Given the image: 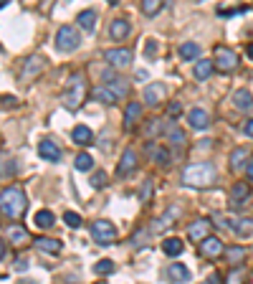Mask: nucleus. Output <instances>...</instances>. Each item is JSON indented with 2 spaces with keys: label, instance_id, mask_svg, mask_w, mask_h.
I'll return each instance as SVG.
<instances>
[{
  "label": "nucleus",
  "instance_id": "f257e3e1",
  "mask_svg": "<svg viewBox=\"0 0 253 284\" xmlns=\"http://www.w3.org/2000/svg\"><path fill=\"white\" fill-rule=\"evenodd\" d=\"M28 208L26 193L20 188H6L0 190V213H6L8 218H20Z\"/></svg>",
  "mask_w": 253,
  "mask_h": 284
},
{
  "label": "nucleus",
  "instance_id": "f03ea898",
  "mask_svg": "<svg viewBox=\"0 0 253 284\" xmlns=\"http://www.w3.org/2000/svg\"><path fill=\"white\" fill-rule=\"evenodd\" d=\"M216 180V168L210 162H195V165L182 170V183L190 188H208Z\"/></svg>",
  "mask_w": 253,
  "mask_h": 284
},
{
  "label": "nucleus",
  "instance_id": "7ed1b4c3",
  "mask_svg": "<svg viewBox=\"0 0 253 284\" xmlns=\"http://www.w3.org/2000/svg\"><path fill=\"white\" fill-rule=\"evenodd\" d=\"M84 94H86V84H84V76L81 74H71L68 76V84L61 94V102L68 112H76L84 102Z\"/></svg>",
  "mask_w": 253,
  "mask_h": 284
},
{
  "label": "nucleus",
  "instance_id": "20e7f679",
  "mask_svg": "<svg viewBox=\"0 0 253 284\" xmlns=\"http://www.w3.org/2000/svg\"><path fill=\"white\" fill-rule=\"evenodd\" d=\"M81 46V36H78V31L74 28V26H61L58 31H56V49L61 51V54H71V51H76Z\"/></svg>",
  "mask_w": 253,
  "mask_h": 284
},
{
  "label": "nucleus",
  "instance_id": "39448f33",
  "mask_svg": "<svg viewBox=\"0 0 253 284\" xmlns=\"http://www.w3.org/2000/svg\"><path fill=\"white\" fill-rule=\"evenodd\" d=\"M89 231H92V238L96 243H102V246H109V243L116 241V228L112 221H94Z\"/></svg>",
  "mask_w": 253,
  "mask_h": 284
},
{
  "label": "nucleus",
  "instance_id": "423d86ee",
  "mask_svg": "<svg viewBox=\"0 0 253 284\" xmlns=\"http://www.w3.org/2000/svg\"><path fill=\"white\" fill-rule=\"evenodd\" d=\"M104 59L109 61L112 69H126L132 64V51H126V49H109V51H104Z\"/></svg>",
  "mask_w": 253,
  "mask_h": 284
},
{
  "label": "nucleus",
  "instance_id": "0eeeda50",
  "mask_svg": "<svg viewBox=\"0 0 253 284\" xmlns=\"http://www.w3.org/2000/svg\"><path fill=\"white\" fill-rule=\"evenodd\" d=\"M44 69H46V59H44V56H38V54H33V56L26 59V64H23V69H20V79L28 81V79L38 76Z\"/></svg>",
  "mask_w": 253,
  "mask_h": 284
},
{
  "label": "nucleus",
  "instance_id": "6e6552de",
  "mask_svg": "<svg viewBox=\"0 0 253 284\" xmlns=\"http://www.w3.org/2000/svg\"><path fill=\"white\" fill-rule=\"evenodd\" d=\"M213 64H216L220 71H226V74H228V71H233V69L238 66V56H236L230 49L218 46V49H216V61H213Z\"/></svg>",
  "mask_w": 253,
  "mask_h": 284
},
{
  "label": "nucleus",
  "instance_id": "1a4fd4ad",
  "mask_svg": "<svg viewBox=\"0 0 253 284\" xmlns=\"http://www.w3.org/2000/svg\"><path fill=\"white\" fill-rule=\"evenodd\" d=\"M210 228H213V223H210L208 218H198V221H192L190 226H188V236H190V241H202L205 236H210Z\"/></svg>",
  "mask_w": 253,
  "mask_h": 284
},
{
  "label": "nucleus",
  "instance_id": "9d476101",
  "mask_svg": "<svg viewBox=\"0 0 253 284\" xmlns=\"http://www.w3.org/2000/svg\"><path fill=\"white\" fill-rule=\"evenodd\" d=\"M137 168V152L130 147V150H124V155H122V162L116 165V175L119 178H126L132 170Z\"/></svg>",
  "mask_w": 253,
  "mask_h": 284
},
{
  "label": "nucleus",
  "instance_id": "9b49d317",
  "mask_svg": "<svg viewBox=\"0 0 253 284\" xmlns=\"http://www.w3.org/2000/svg\"><path fill=\"white\" fill-rule=\"evenodd\" d=\"M200 251H202V256H220V254L226 251V246H223L220 238H216V236H205V238L200 241Z\"/></svg>",
  "mask_w": 253,
  "mask_h": 284
},
{
  "label": "nucleus",
  "instance_id": "f8f14e48",
  "mask_svg": "<svg viewBox=\"0 0 253 284\" xmlns=\"http://www.w3.org/2000/svg\"><path fill=\"white\" fill-rule=\"evenodd\" d=\"M38 155L44 160H48V162H58L61 160V147L54 140H40L38 142Z\"/></svg>",
  "mask_w": 253,
  "mask_h": 284
},
{
  "label": "nucleus",
  "instance_id": "ddd939ff",
  "mask_svg": "<svg viewBox=\"0 0 253 284\" xmlns=\"http://www.w3.org/2000/svg\"><path fill=\"white\" fill-rule=\"evenodd\" d=\"M142 119V104L140 102H130L124 112V130H134V125Z\"/></svg>",
  "mask_w": 253,
  "mask_h": 284
},
{
  "label": "nucleus",
  "instance_id": "4468645a",
  "mask_svg": "<svg viewBox=\"0 0 253 284\" xmlns=\"http://www.w3.org/2000/svg\"><path fill=\"white\" fill-rule=\"evenodd\" d=\"M188 125L192 127V130H208V125H210V119H208V112L205 109H200V107H195V109H190V114H188Z\"/></svg>",
  "mask_w": 253,
  "mask_h": 284
},
{
  "label": "nucleus",
  "instance_id": "2eb2a0df",
  "mask_svg": "<svg viewBox=\"0 0 253 284\" xmlns=\"http://www.w3.org/2000/svg\"><path fill=\"white\" fill-rule=\"evenodd\" d=\"M248 195H250V185H248V183H243V180H240V183H236V185H233V190H230V206H233V208H240L243 203H246V198H248Z\"/></svg>",
  "mask_w": 253,
  "mask_h": 284
},
{
  "label": "nucleus",
  "instance_id": "dca6fc26",
  "mask_svg": "<svg viewBox=\"0 0 253 284\" xmlns=\"http://www.w3.org/2000/svg\"><path fill=\"white\" fill-rule=\"evenodd\" d=\"M164 137L170 140V145L175 147V150H180V147H185V132L175 125V122H167V130H164Z\"/></svg>",
  "mask_w": 253,
  "mask_h": 284
},
{
  "label": "nucleus",
  "instance_id": "f3484780",
  "mask_svg": "<svg viewBox=\"0 0 253 284\" xmlns=\"http://www.w3.org/2000/svg\"><path fill=\"white\" fill-rule=\"evenodd\" d=\"M130 31H132V26H130V21H126V18H116V21L109 26V36H112V41H122V38H126V36H130Z\"/></svg>",
  "mask_w": 253,
  "mask_h": 284
},
{
  "label": "nucleus",
  "instance_id": "a211bd4d",
  "mask_svg": "<svg viewBox=\"0 0 253 284\" xmlns=\"http://www.w3.org/2000/svg\"><path fill=\"white\" fill-rule=\"evenodd\" d=\"M71 140H74L76 145H81V147H86V145L94 142V132H92L86 125H76L74 132H71Z\"/></svg>",
  "mask_w": 253,
  "mask_h": 284
},
{
  "label": "nucleus",
  "instance_id": "6ab92c4d",
  "mask_svg": "<svg viewBox=\"0 0 253 284\" xmlns=\"http://www.w3.org/2000/svg\"><path fill=\"white\" fill-rule=\"evenodd\" d=\"M162 99H164V87L162 84H150L144 89V104L147 107H157Z\"/></svg>",
  "mask_w": 253,
  "mask_h": 284
},
{
  "label": "nucleus",
  "instance_id": "aec40b11",
  "mask_svg": "<svg viewBox=\"0 0 253 284\" xmlns=\"http://www.w3.org/2000/svg\"><path fill=\"white\" fill-rule=\"evenodd\" d=\"M104 84L114 92V97L116 99H122V97H126V92H130V81L126 79H122V76H112L109 81H104Z\"/></svg>",
  "mask_w": 253,
  "mask_h": 284
},
{
  "label": "nucleus",
  "instance_id": "412c9836",
  "mask_svg": "<svg viewBox=\"0 0 253 284\" xmlns=\"http://www.w3.org/2000/svg\"><path fill=\"white\" fill-rule=\"evenodd\" d=\"M36 249L46 251V254H61V241L48 238V236H40V238H36Z\"/></svg>",
  "mask_w": 253,
  "mask_h": 284
},
{
  "label": "nucleus",
  "instance_id": "4be33fe9",
  "mask_svg": "<svg viewBox=\"0 0 253 284\" xmlns=\"http://www.w3.org/2000/svg\"><path fill=\"white\" fill-rule=\"evenodd\" d=\"M147 152L152 155V160L157 162V165H162V168L170 165V152H167L164 147H157L154 142H147Z\"/></svg>",
  "mask_w": 253,
  "mask_h": 284
},
{
  "label": "nucleus",
  "instance_id": "5701e85b",
  "mask_svg": "<svg viewBox=\"0 0 253 284\" xmlns=\"http://www.w3.org/2000/svg\"><path fill=\"white\" fill-rule=\"evenodd\" d=\"M246 157H248V147H236V150L230 152V170H233V173H240L243 165H248Z\"/></svg>",
  "mask_w": 253,
  "mask_h": 284
},
{
  "label": "nucleus",
  "instance_id": "b1692460",
  "mask_svg": "<svg viewBox=\"0 0 253 284\" xmlns=\"http://www.w3.org/2000/svg\"><path fill=\"white\" fill-rule=\"evenodd\" d=\"M233 104H236L240 112H250V109H253V97H250V92H248V89H238V92L233 94Z\"/></svg>",
  "mask_w": 253,
  "mask_h": 284
},
{
  "label": "nucleus",
  "instance_id": "393cba45",
  "mask_svg": "<svg viewBox=\"0 0 253 284\" xmlns=\"http://www.w3.org/2000/svg\"><path fill=\"white\" fill-rule=\"evenodd\" d=\"M182 238H175V236H170V238H162V251L167 254V256H178V254H182Z\"/></svg>",
  "mask_w": 253,
  "mask_h": 284
},
{
  "label": "nucleus",
  "instance_id": "a878e982",
  "mask_svg": "<svg viewBox=\"0 0 253 284\" xmlns=\"http://www.w3.org/2000/svg\"><path fill=\"white\" fill-rule=\"evenodd\" d=\"M92 97L96 99V102H102V104H106V107H112V104H116V97H114V92L104 84V87H96L94 92H92Z\"/></svg>",
  "mask_w": 253,
  "mask_h": 284
},
{
  "label": "nucleus",
  "instance_id": "bb28decb",
  "mask_svg": "<svg viewBox=\"0 0 253 284\" xmlns=\"http://www.w3.org/2000/svg\"><path fill=\"white\" fill-rule=\"evenodd\" d=\"M167 276H170L172 281H190V271H188V266H182V264H170L167 266Z\"/></svg>",
  "mask_w": 253,
  "mask_h": 284
},
{
  "label": "nucleus",
  "instance_id": "cd10ccee",
  "mask_svg": "<svg viewBox=\"0 0 253 284\" xmlns=\"http://www.w3.org/2000/svg\"><path fill=\"white\" fill-rule=\"evenodd\" d=\"M213 66H216V64L210 61V59H200V61L195 64V71H192L195 79H200V81H202V79H210V74H213Z\"/></svg>",
  "mask_w": 253,
  "mask_h": 284
},
{
  "label": "nucleus",
  "instance_id": "c85d7f7f",
  "mask_svg": "<svg viewBox=\"0 0 253 284\" xmlns=\"http://www.w3.org/2000/svg\"><path fill=\"white\" fill-rule=\"evenodd\" d=\"M74 168H76L78 173H89V170L94 168V157L86 155V152H78L76 160H74Z\"/></svg>",
  "mask_w": 253,
  "mask_h": 284
},
{
  "label": "nucleus",
  "instance_id": "c756f323",
  "mask_svg": "<svg viewBox=\"0 0 253 284\" xmlns=\"http://www.w3.org/2000/svg\"><path fill=\"white\" fill-rule=\"evenodd\" d=\"M54 221H56V218H54L51 211H38V213L33 216V223H36L38 228H44V231H48V228L54 226Z\"/></svg>",
  "mask_w": 253,
  "mask_h": 284
},
{
  "label": "nucleus",
  "instance_id": "7c9ffc66",
  "mask_svg": "<svg viewBox=\"0 0 253 284\" xmlns=\"http://www.w3.org/2000/svg\"><path fill=\"white\" fill-rule=\"evenodd\" d=\"M76 21H78V26H81L84 31H94V26H96V13H94V11H81Z\"/></svg>",
  "mask_w": 253,
  "mask_h": 284
},
{
  "label": "nucleus",
  "instance_id": "2f4dec72",
  "mask_svg": "<svg viewBox=\"0 0 253 284\" xmlns=\"http://www.w3.org/2000/svg\"><path fill=\"white\" fill-rule=\"evenodd\" d=\"M198 56H200V46L192 44V41H190V44H182V46H180V59H182V61H192V59H198Z\"/></svg>",
  "mask_w": 253,
  "mask_h": 284
},
{
  "label": "nucleus",
  "instance_id": "473e14b6",
  "mask_svg": "<svg viewBox=\"0 0 253 284\" xmlns=\"http://www.w3.org/2000/svg\"><path fill=\"white\" fill-rule=\"evenodd\" d=\"M8 238H10L13 243H26V241H30V236H28V231H26L23 226H10V228H8Z\"/></svg>",
  "mask_w": 253,
  "mask_h": 284
},
{
  "label": "nucleus",
  "instance_id": "72a5a7b5",
  "mask_svg": "<svg viewBox=\"0 0 253 284\" xmlns=\"http://www.w3.org/2000/svg\"><path fill=\"white\" fill-rule=\"evenodd\" d=\"M223 254H226V261L236 266V264H240V261H243V256H246V249H243V246H230V249H226Z\"/></svg>",
  "mask_w": 253,
  "mask_h": 284
},
{
  "label": "nucleus",
  "instance_id": "f704fd0d",
  "mask_svg": "<svg viewBox=\"0 0 253 284\" xmlns=\"http://www.w3.org/2000/svg\"><path fill=\"white\" fill-rule=\"evenodd\" d=\"M233 231L238 236H250L253 233V218H238V221H233Z\"/></svg>",
  "mask_w": 253,
  "mask_h": 284
},
{
  "label": "nucleus",
  "instance_id": "c9c22d12",
  "mask_svg": "<svg viewBox=\"0 0 253 284\" xmlns=\"http://www.w3.org/2000/svg\"><path fill=\"white\" fill-rule=\"evenodd\" d=\"M160 8H162V0H142V13H144L147 18H152Z\"/></svg>",
  "mask_w": 253,
  "mask_h": 284
},
{
  "label": "nucleus",
  "instance_id": "e433bc0d",
  "mask_svg": "<svg viewBox=\"0 0 253 284\" xmlns=\"http://www.w3.org/2000/svg\"><path fill=\"white\" fill-rule=\"evenodd\" d=\"M94 271H96V274H102V276L112 274V271H114V264H112V259H102V261L94 266Z\"/></svg>",
  "mask_w": 253,
  "mask_h": 284
},
{
  "label": "nucleus",
  "instance_id": "4c0bfd02",
  "mask_svg": "<svg viewBox=\"0 0 253 284\" xmlns=\"http://www.w3.org/2000/svg\"><path fill=\"white\" fill-rule=\"evenodd\" d=\"M64 221H66L68 228H78V226H81V216L74 213V211H66V213H64Z\"/></svg>",
  "mask_w": 253,
  "mask_h": 284
},
{
  "label": "nucleus",
  "instance_id": "58836bf2",
  "mask_svg": "<svg viewBox=\"0 0 253 284\" xmlns=\"http://www.w3.org/2000/svg\"><path fill=\"white\" fill-rule=\"evenodd\" d=\"M170 216H172V213H170ZM170 216H162V218H154V221H152V231H154V233H160V231H164L167 226H170V223H172V221H170Z\"/></svg>",
  "mask_w": 253,
  "mask_h": 284
},
{
  "label": "nucleus",
  "instance_id": "ea45409f",
  "mask_svg": "<svg viewBox=\"0 0 253 284\" xmlns=\"http://www.w3.org/2000/svg\"><path fill=\"white\" fill-rule=\"evenodd\" d=\"M89 183H92V188H104V185L109 183V178H106V173L102 170V173H94Z\"/></svg>",
  "mask_w": 253,
  "mask_h": 284
},
{
  "label": "nucleus",
  "instance_id": "a19ab883",
  "mask_svg": "<svg viewBox=\"0 0 253 284\" xmlns=\"http://www.w3.org/2000/svg\"><path fill=\"white\" fill-rule=\"evenodd\" d=\"M20 102L16 99V97H10V94H3L0 97V109H16Z\"/></svg>",
  "mask_w": 253,
  "mask_h": 284
},
{
  "label": "nucleus",
  "instance_id": "79ce46f5",
  "mask_svg": "<svg viewBox=\"0 0 253 284\" xmlns=\"http://www.w3.org/2000/svg\"><path fill=\"white\" fill-rule=\"evenodd\" d=\"M16 170V162L10 160V157H3L0 160V175H10Z\"/></svg>",
  "mask_w": 253,
  "mask_h": 284
},
{
  "label": "nucleus",
  "instance_id": "37998d69",
  "mask_svg": "<svg viewBox=\"0 0 253 284\" xmlns=\"http://www.w3.org/2000/svg\"><path fill=\"white\" fill-rule=\"evenodd\" d=\"M248 8H228V11H223V8H218V13L223 16V18H228V16H240V13H246Z\"/></svg>",
  "mask_w": 253,
  "mask_h": 284
},
{
  "label": "nucleus",
  "instance_id": "c03bdc74",
  "mask_svg": "<svg viewBox=\"0 0 253 284\" xmlns=\"http://www.w3.org/2000/svg\"><path fill=\"white\" fill-rule=\"evenodd\" d=\"M243 274H246L243 269H233V271H230V274L226 276V281H230V284H233V281H238V279H243Z\"/></svg>",
  "mask_w": 253,
  "mask_h": 284
},
{
  "label": "nucleus",
  "instance_id": "a18cd8bd",
  "mask_svg": "<svg viewBox=\"0 0 253 284\" xmlns=\"http://www.w3.org/2000/svg\"><path fill=\"white\" fill-rule=\"evenodd\" d=\"M150 198H152V183L147 180L144 183V193H142V203H150Z\"/></svg>",
  "mask_w": 253,
  "mask_h": 284
},
{
  "label": "nucleus",
  "instance_id": "49530a36",
  "mask_svg": "<svg viewBox=\"0 0 253 284\" xmlns=\"http://www.w3.org/2000/svg\"><path fill=\"white\" fill-rule=\"evenodd\" d=\"M154 51H157V41L150 38V41H147V56H154Z\"/></svg>",
  "mask_w": 253,
  "mask_h": 284
},
{
  "label": "nucleus",
  "instance_id": "de8ad7c7",
  "mask_svg": "<svg viewBox=\"0 0 253 284\" xmlns=\"http://www.w3.org/2000/svg\"><path fill=\"white\" fill-rule=\"evenodd\" d=\"M243 135L246 137H253V119H248L246 125H243Z\"/></svg>",
  "mask_w": 253,
  "mask_h": 284
},
{
  "label": "nucleus",
  "instance_id": "09e8293b",
  "mask_svg": "<svg viewBox=\"0 0 253 284\" xmlns=\"http://www.w3.org/2000/svg\"><path fill=\"white\" fill-rule=\"evenodd\" d=\"M167 112H170V117L180 114V104H178V102H172V104H170V109H167Z\"/></svg>",
  "mask_w": 253,
  "mask_h": 284
},
{
  "label": "nucleus",
  "instance_id": "8fccbe9b",
  "mask_svg": "<svg viewBox=\"0 0 253 284\" xmlns=\"http://www.w3.org/2000/svg\"><path fill=\"white\" fill-rule=\"evenodd\" d=\"M246 175H248V180H253V160L246 165Z\"/></svg>",
  "mask_w": 253,
  "mask_h": 284
},
{
  "label": "nucleus",
  "instance_id": "3c124183",
  "mask_svg": "<svg viewBox=\"0 0 253 284\" xmlns=\"http://www.w3.org/2000/svg\"><path fill=\"white\" fill-rule=\"evenodd\" d=\"M0 259H6V241L0 238Z\"/></svg>",
  "mask_w": 253,
  "mask_h": 284
},
{
  "label": "nucleus",
  "instance_id": "603ef678",
  "mask_svg": "<svg viewBox=\"0 0 253 284\" xmlns=\"http://www.w3.org/2000/svg\"><path fill=\"white\" fill-rule=\"evenodd\" d=\"M16 269H18V271H23V269H28V261H26V259H20V261H18V266H16Z\"/></svg>",
  "mask_w": 253,
  "mask_h": 284
},
{
  "label": "nucleus",
  "instance_id": "864d4df0",
  "mask_svg": "<svg viewBox=\"0 0 253 284\" xmlns=\"http://www.w3.org/2000/svg\"><path fill=\"white\" fill-rule=\"evenodd\" d=\"M8 3H10V0H0V8H6Z\"/></svg>",
  "mask_w": 253,
  "mask_h": 284
},
{
  "label": "nucleus",
  "instance_id": "5fc2aeb1",
  "mask_svg": "<svg viewBox=\"0 0 253 284\" xmlns=\"http://www.w3.org/2000/svg\"><path fill=\"white\" fill-rule=\"evenodd\" d=\"M248 56H253V44H250V46H248Z\"/></svg>",
  "mask_w": 253,
  "mask_h": 284
},
{
  "label": "nucleus",
  "instance_id": "6e6d98bb",
  "mask_svg": "<svg viewBox=\"0 0 253 284\" xmlns=\"http://www.w3.org/2000/svg\"><path fill=\"white\" fill-rule=\"evenodd\" d=\"M119 3V0H109V6H116Z\"/></svg>",
  "mask_w": 253,
  "mask_h": 284
}]
</instances>
